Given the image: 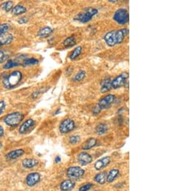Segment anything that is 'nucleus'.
<instances>
[{
	"mask_svg": "<svg viewBox=\"0 0 193 191\" xmlns=\"http://www.w3.org/2000/svg\"><path fill=\"white\" fill-rule=\"evenodd\" d=\"M129 30L127 28H123L119 30H112L106 34L104 41L109 46H114L123 42L126 36L128 34Z\"/></svg>",
	"mask_w": 193,
	"mask_h": 191,
	"instance_id": "obj_1",
	"label": "nucleus"
},
{
	"mask_svg": "<svg viewBox=\"0 0 193 191\" xmlns=\"http://www.w3.org/2000/svg\"><path fill=\"white\" fill-rule=\"evenodd\" d=\"M23 78V74L20 71H14L7 75L3 81V86L6 89H12L16 87Z\"/></svg>",
	"mask_w": 193,
	"mask_h": 191,
	"instance_id": "obj_2",
	"label": "nucleus"
},
{
	"mask_svg": "<svg viewBox=\"0 0 193 191\" xmlns=\"http://www.w3.org/2000/svg\"><path fill=\"white\" fill-rule=\"evenodd\" d=\"M24 118V115L21 112H13L4 118V122L10 127H16Z\"/></svg>",
	"mask_w": 193,
	"mask_h": 191,
	"instance_id": "obj_3",
	"label": "nucleus"
},
{
	"mask_svg": "<svg viewBox=\"0 0 193 191\" xmlns=\"http://www.w3.org/2000/svg\"><path fill=\"white\" fill-rule=\"evenodd\" d=\"M98 13V10L93 8H88L85 12L80 13L74 18V20L83 23H88L93 19L95 15Z\"/></svg>",
	"mask_w": 193,
	"mask_h": 191,
	"instance_id": "obj_4",
	"label": "nucleus"
},
{
	"mask_svg": "<svg viewBox=\"0 0 193 191\" xmlns=\"http://www.w3.org/2000/svg\"><path fill=\"white\" fill-rule=\"evenodd\" d=\"M129 13L125 8H120L116 10L113 15V19L120 25H125L129 21Z\"/></svg>",
	"mask_w": 193,
	"mask_h": 191,
	"instance_id": "obj_5",
	"label": "nucleus"
},
{
	"mask_svg": "<svg viewBox=\"0 0 193 191\" xmlns=\"http://www.w3.org/2000/svg\"><path fill=\"white\" fill-rule=\"evenodd\" d=\"M75 128V122L70 118H67L64 120L59 126V131L62 134L68 133L74 130Z\"/></svg>",
	"mask_w": 193,
	"mask_h": 191,
	"instance_id": "obj_6",
	"label": "nucleus"
},
{
	"mask_svg": "<svg viewBox=\"0 0 193 191\" xmlns=\"http://www.w3.org/2000/svg\"><path fill=\"white\" fill-rule=\"evenodd\" d=\"M67 174L69 178L77 179L83 176L84 171L79 167H71L68 169Z\"/></svg>",
	"mask_w": 193,
	"mask_h": 191,
	"instance_id": "obj_7",
	"label": "nucleus"
},
{
	"mask_svg": "<svg viewBox=\"0 0 193 191\" xmlns=\"http://www.w3.org/2000/svg\"><path fill=\"white\" fill-rule=\"evenodd\" d=\"M128 77L129 74L126 73V72H124V73L116 77L113 81H111V87L114 89H117L124 86L127 79H128Z\"/></svg>",
	"mask_w": 193,
	"mask_h": 191,
	"instance_id": "obj_8",
	"label": "nucleus"
},
{
	"mask_svg": "<svg viewBox=\"0 0 193 191\" xmlns=\"http://www.w3.org/2000/svg\"><path fill=\"white\" fill-rule=\"evenodd\" d=\"M115 100V96L113 95H108L106 97H103L102 99H101L99 103H98V106L100 107V109L102 110L105 108L108 107L110 105L112 104V102Z\"/></svg>",
	"mask_w": 193,
	"mask_h": 191,
	"instance_id": "obj_9",
	"label": "nucleus"
},
{
	"mask_svg": "<svg viewBox=\"0 0 193 191\" xmlns=\"http://www.w3.org/2000/svg\"><path fill=\"white\" fill-rule=\"evenodd\" d=\"M41 176L38 173H32L29 174L26 178L27 185L29 187H33L36 185L40 180Z\"/></svg>",
	"mask_w": 193,
	"mask_h": 191,
	"instance_id": "obj_10",
	"label": "nucleus"
},
{
	"mask_svg": "<svg viewBox=\"0 0 193 191\" xmlns=\"http://www.w3.org/2000/svg\"><path fill=\"white\" fill-rule=\"evenodd\" d=\"M93 159L90 154L86 153H81L78 156V161L82 166H86L92 162Z\"/></svg>",
	"mask_w": 193,
	"mask_h": 191,
	"instance_id": "obj_11",
	"label": "nucleus"
},
{
	"mask_svg": "<svg viewBox=\"0 0 193 191\" xmlns=\"http://www.w3.org/2000/svg\"><path fill=\"white\" fill-rule=\"evenodd\" d=\"M25 153V151L22 149H16V150H14L12 151L11 152H9L8 153H7L5 156V158L7 160H15L17 159L19 157L22 156Z\"/></svg>",
	"mask_w": 193,
	"mask_h": 191,
	"instance_id": "obj_12",
	"label": "nucleus"
},
{
	"mask_svg": "<svg viewBox=\"0 0 193 191\" xmlns=\"http://www.w3.org/2000/svg\"><path fill=\"white\" fill-rule=\"evenodd\" d=\"M14 39L13 35L11 34H3L0 35V46L11 44Z\"/></svg>",
	"mask_w": 193,
	"mask_h": 191,
	"instance_id": "obj_13",
	"label": "nucleus"
},
{
	"mask_svg": "<svg viewBox=\"0 0 193 191\" xmlns=\"http://www.w3.org/2000/svg\"><path fill=\"white\" fill-rule=\"evenodd\" d=\"M34 125V121L32 118H29V119L27 120L25 122H24L22 125L20 126L19 129V132L21 134H24L26 133L29 129L32 126Z\"/></svg>",
	"mask_w": 193,
	"mask_h": 191,
	"instance_id": "obj_14",
	"label": "nucleus"
},
{
	"mask_svg": "<svg viewBox=\"0 0 193 191\" xmlns=\"http://www.w3.org/2000/svg\"><path fill=\"white\" fill-rule=\"evenodd\" d=\"M75 183L74 180L66 179L63 181L60 185V189L62 190H70L75 187Z\"/></svg>",
	"mask_w": 193,
	"mask_h": 191,
	"instance_id": "obj_15",
	"label": "nucleus"
},
{
	"mask_svg": "<svg viewBox=\"0 0 193 191\" xmlns=\"http://www.w3.org/2000/svg\"><path fill=\"white\" fill-rule=\"evenodd\" d=\"M39 163V162L38 160L34 158H27L23 160L22 162L23 166L25 168L27 169H30L33 168L35 166H37Z\"/></svg>",
	"mask_w": 193,
	"mask_h": 191,
	"instance_id": "obj_16",
	"label": "nucleus"
},
{
	"mask_svg": "<svg viewBox=\"0 0 193 191\" xmlns=\"http://www.w3.org/2000/svg\"><path fill=\"white\" fill-rule=\"evenodd\" d=\"M110 162V158L109 156L104 157L96 162V163H95V168L97 170H100L107 166Z\"/></svg>",
	"mask_w": 193,
	"mask_h": 191,
	"instance_id": "obj_17",
	"label": "nucleus"
},
{
	"mask_svg": "<svg viewBox=\"0 0 193 191\" xmlns=\"http://www.w3.org/2000/svg\"><path fill=\"white\" fill-rule=\"evenodd\" d=\"M52 32H53V30L51 28L48 27H46L42 29H41L39 31L38 35L41 38H47L50 35H51Z\"/></svg>",
	"mask_w": 193,
	"mask_h": 191,
	"instance_id": "obj_18",
	"label": "nucleus"
},
{
	"mask_svg": "<svg viewBox=\"0 0 193 191\" xmlns=\"http://www.w3.org/2000/svg\"><path fill=\"white\" fill-rule=\"evenodd\" d=\"M27 12V8H25L23 5H18L15 6L12 9V13L14 15H21Z\"/></svg>",
	"mask_w": 193,
	"mask_h": 191,
	"instance_id": "obj_19",
	"label": "nucleus"
},
{
	"mask_svg": "<svg viewBox=\"0 0 193 191\" xmlns=\"http://www.w3.org/2000/svg\"><path fill=\"white\" fill-rule=\"evenodd\" d=\"M111 81L110 78H107L104 79L103 82L102 86H101V92L105 93L107 92L111 88Z\"/></svg>",
	"mask_w": 193,
	"mask_h": 191,
	"instance_id": "obj_20",
	"label": "nucleus"
},
{
	"mask_svg": "<svg viewBox=\"0 0 193 191\" xmlns=\"http://www.w3.org/2000/svg\"><path fill=\"white\" fill-rule=\"evenodd\" d=\"M97 143V140L94 138H91L88 139V140L86 141L84 145L82 147V149L83 150H88V149H90L91 148H92L93 147H94Z\"/></svg>",
	"mask_w": 193,
	"mask_h": 191,
	"instance_id": "obj_21",
	"label": "nucleus"
},
{
	"mask_svg": "<svg viewBox=\"0 0 193 191\" xmlns=\"http://www.w3.org/2000/svg\"><path fill=\"white\" fill-rule=\"evenodd\" d=\"M76 44V39L74 35H72L70 37L66 39L64 42L63 45L66 48H71Z\"/></svg>",
	"mask_w": 193,
	"mask_h": 191,
	"instance_id": "obj_22",
	"label": "nucleus"
},
{
	"mask_svg": "<svg viewBox=\"0 0 193 191\" xmlns=\"http://www.w3.org/2000/svg\"><path fill=\"white\" fill-rule=\"evenodd\" d=\"M106 178H107L106 173H100L95 176V181L99 184H104L106 182Z\"/></svg>",
	"mask_w": 193,
	"mask_h": 191,
	"instance_id": "obj_23",
	"label": "nucleus"
},
{
	"mask_svg": "<svg viewBox=\"0 0 193 191\" xmlns=\"http://www.w3.org/2000/svg\"><path fill=\"white\" fill-rule=\"evenodd\" d=\"M119 174V171L118 169H112L109 173L108 174H107V178H106V181L108 182H112L113 180L118 176Z\"/></svg>",
	"mask_w": 193,
	"mask_h": 191,
	"instance_id": "obj_24",
	"label": "nucleus"
},
{
	"mask_svg": "<svg viewBox=\"0 0 193 191\" xmlns=\"http://www.w3.org/2000/svg\"><path fill=\"white\" fill-rule=\"evenodd\" d=\"M108 131V126L105 123H100L96 127V132L99 135H102L105 134Z\"/></svg>",
	"mask_w": 193,
	"mask_h": 191,
	"instance_id": "obj_25",
	"label": "nucleus"
},
{
	"mask_svg": "<svg viewBox=\"0 0 193 191\" xmlns=\"http://www.w3.org/2000/svg\"><path fill=\"white\" fill-rule=\"evenodd\" d=\"M20 65H21V64H20L19 62L15 61L13 60H10V61H8L7 63L4 64L3 68L8 70V69H11L12 68H14V67L19 66Z\"/></svg>",
	"mask_w": 193,
	"mask_h": 191,
	"instance_id": "obj_26",
	"label": "nucleus"
},
{
	"mask_svg": "<svg viewBox=\"0 0 193 191\" xmlns=\"http://www.w3.org/2000/svg\"><path fill=\"white\" fill-rule=\"evenodd\" d=\"M81 52H82V47H81V46H77V48H75L72 54H70V59L71 60H74L75 59H77L81 54Z\"/></svg>",
	"mask_w": 193,
	"mask_h": 191,
	"instance_id": "obj_27",
	"label": "nucleus"
},
{
	"mask_svg": "<svg viewBox=\"0 0 193 191\" xmlns=\"http://www.w3.org/2000/svg\"><path fill=\"white\" fill-rule=\"evenodd\" d=\"M86 76V71L84 70H80L78 73L75 75L74 77L73 81L74 82H79L84 79V78Z\"/></svg>",
	"mask_w": 193,
	"mask_h": 191,
	"instance_id": "obj_28",
	"label": "nucleus"
},
{
	"mask_svg": "<svg viewBox=\"0 0 193 191\" xmlns=\"http://www.w3.org/2000/svg\"><path fill=\"white\" fill-rule=\"evenodd\" d=\"M13 7V2L11 1H8L7 2H5L2 5V8L6 12H9L10 10L12 9Z\"/></svg>",
	"mask_w": 193,
	"mask_h": 191,
	"instance_id": "obj_29",
	"label": "nucleus"
},
{
	"mask_svg": "<svg viewBox=\"0 0 193 191\" xmlns=\"http://www.w3.org/2000/svg\"><path fill=\"white\" fill-rule=\"evenodd\" d=\"M38 63H39V61L38 59H34V58H30V59H25L23 61V66H29V65H34V64H37Z\"/></svg>",
	"mask_w": 193,
	"mask_h": 191,
	"instance_id": "obj_30",
	"label": "nucleus"
},
{
	"mask_svg": "<svg viewBox=\"0 0 193 191\" xmlns=\"http://www.w3.org/2000/svg\"><path fill=\"white\" fill-rule=\"evenodd\" d=\"M9 28H10L9 25L7 23L0 24V35L7 33Z\"/></svg>",
	"mask_w": 193,
	"mask_h": 191,
	"instance_id": "obj_31",
	"label": "nucleus"
},
{
	"mask_svg": "<svg viewBox=\"0 0 193 191\" xmlns=\"http://www.w3.org/2000/svg\"><path fill=\"white\" fill-rule=\"evenodd\" d=\"M79 140H80V138L79 136H77V135L72 136L70 138V143L71 144H76L79 142Z\"/></svg>",
	"mask_w": 193,
	"mask_h": 191,
	"instance_id": "obj_32",
	"label": "nucleus"
},
{
	"mask_svg": "<svg viewBox=\"0 0 193 191\" xmlns=\"http://www.w3.org/2000/svg\"><path fill=\"white\" fill-rule=\"evenodd\" d=\"M92 186H93V185L91 184V183L86 184V185H83V186L80 187L79 190H80V191H86V190H90L91 187H92Z\"/></svg>",
	"mask_w": 193,
	"mask_h": 191,
	"instance_id": "obj_33",
	"label": "nucleus"
},
{
	"mask_svg": "<svg viewBox=\"0 0 193 191\" xmlns=\"http://www.w3.org/2000/svg\"><path fill=\"white\" fill-rule=\"evenodd\" d=\"M28 21V18H27V17L20 18L18 19V23L20 24V25L25 24V23H27Z\"/></svg>",
	"mask_w": 193,
	"mask_h": 191,
	"instance_id": "obj_34",
	"label": "nucleus"
},
{
	"mask_svg": "<svg viewBox=\"0 0 193 191\" xmlns=\"http://www.w3.org/2000/svg\"><path fill=\"white\" fill-rule=\"evenodd\" d=\"M5 107H6L5 102L3 100L0 101V115H1L3 113L5 109Z\"/></svg>",
	"mask_w": 193,
	"mask_h": 191,
	"instance_id": "obj_35",
	"label": "nucleus"
},
{
	"mask_svg": "<svg viewBox=\"0 0 193 191\" xmlns=\"http://www.w3.org/2000/svg\"><path fill=\"white\" fill-rule=\"evenodd\" d=\"M5 59V55L2 51H0V63H2Z\"/></svg>",
	"mask_w": 193,
	"mask_h": 191,
	"instance_id": "obj_36",
	"label": "nucleus"
},
{
	"mask_svg": "<svg viewBox=\"0 0 193 191\" xmlns=\"http://www.w3.org/2000/svg\"><path fill=\"white\" fill-rule=\"evenodd\" d=\"M4 135V130L2 126H0V137H3Z\"/></svg>",
	"mask_w": 193,
	"mask_h": 191,
	"instance_id": "obj_37",
	"label": "nucleus"
},
{
	"mask_svg": "<svg viewBox=\"0 0 193 191\" xmlns=\"http://www.w3.org/2000/svg\"><path fill=\"white\" fill-rule=\"evenodd\" d=\"M108 1L111 3H116V2L120 1V0H108Z\"/></svg>",
	"mask_w": 193,
	"mask_h": 191,
	"instance_id": "obj_38",
	"label": "nucleus"
},
{
	"mask_svg": "<svg viewBox=\"0 0 193 191\" xmlns=\"http://www.w3.org/2000/svg\"><path fill=\"white\" fill-rule=\"evenodd\" d=\"M61 161V158H60V157H57L56 158H55V162H56L57 163H58V162H59Z\"/></svg>",
	"mask_w": 193,
	"mask_h": 191,
	"instance_id": "obj_39",
	"label": "nucleus"
},
{
	"mask_svg": "<svg viewBox=\"0 0 193 191\" xmlns=\"http://www.w3.org/2000/svg\"><path fill=\"white\" fill-rule=\"evenodd\" d=\"M2 147V143L0 142V149H1Z\"/></svg>",
	"mask_w": 193,
	"mask_h": 191,
	"instance_id": "obj_40",
	"label": "nucleus"
},
{
	"mask_svg": "<svg viewBox=\"0 0 193 191\" xmlns=\"http://www.w3.org/2000/svg\"><path fill=\"white\" fill-rule=\"evenodd\" d=\"M120 1H123V0H120Z\"/></svg>",
	"mask_w": 193,
	"mask_h": 191,
	"instance_id": "obj_41",
	"label": "nucleus"
}]
</instances>
